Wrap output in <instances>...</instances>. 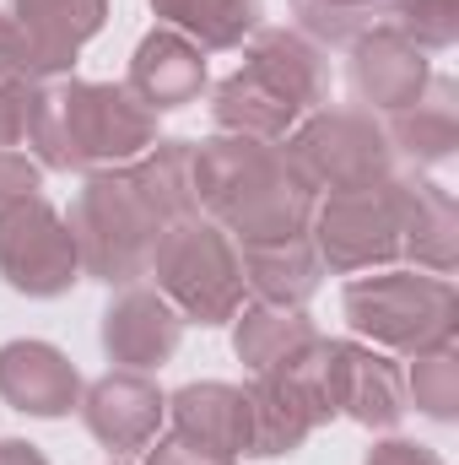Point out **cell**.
I'll return each mask as SVG.
<instances>
[{
    "label": "cell",
    "mask_w": 459,
    "mask_h": 465,
    "mask_svg": "<svg viewBox=\"0 0 459 465\" xmlns=\"http://www.w3.org/2000/svg\"><path fill=\"white\" fill-rule=\"evenodd\" d=\"M195 206L232 243L308 232L319 195L303 184L281 141L211 135L195 146Z\"/></svg>",
    "instance_id": "obj_1"
},
{
    "label": "cell",
    "mask_w": 459,
    "mask_h": 465,
    "mask_svg": "<svg viewBox=\"0 0 459 465\" xmlns=\"http://www.w3.org/2000/svg\"><path fill=\"white\" fill-rule=\"evenodd\" d=\"M157 141V114L114 82H38L33 98V124H27V146L38 157V168L54 173H103L135 163L146 146Z\"/></svg>",
    "instance_id": "obj_2"
},
{
    "label": "cell",
    "mask_w": 459,
    "mask_h": 465,
    "mask_svg": "<svg viewBox=\"0 0 459 465\" xmlns=\"http://www.w3.org/2000/svg\"><path fill=\"white\" fill-rule=\"evenodd\" d=\"M346 325L356 341L378 351H438L454 347L459 331V298L449 276L427 271H384V276H356L341 298Z\"/></svg>",
    "instance_id": "obj_3"
},
{
    "label": "cell",
    "mask_w": 459,
    "mask_h": 465,
    "mask_svg": "<svg viewBox=\"0 0 459 465\" xmlns=\"http://www.w3.org/2000/svg\"><path fill=\"white\" fill-rule=\"evenodd\" d=\"M146 276L179 309L184 325H228V320H238L243 292H249L243 265H238V243L211 217L168 223L157 232Z\"/></svg>",
    "instance_id": "obj_4"
},
{
    "label": "cell",
    "mask_w": 459,
    "mask_h": 465,
    "mask_svg": "<svg viewBox=\"0 0 459 465\" xmlns=\"http://www.w3.org/2000/svg\"><path fill=\"white\" fill-rule=\"evenodd\" d=\"M65 228L76 238L82 276L109 282V287H130L135 276H146L162 223L141 201L130 168H103V173H87V184L76 190Z\"/></svg>",
    "instance_id": "obj_5"
},
{
    "label": "cell",
    "mask_w": 459,
    "mask_h": 465,
    "mask_svg": "<svg viewBox=\"0 0 459 465\" xmlns=\"http://www.w3.org/2000/svg\"><path fill=\"white\" fill-rule=\"evenodd\" d=\"M281 146L314 195H341V190H367V184L395 179V146L367 109L325 104L298 119Z\"/></svg>",
    "instance_id": "obj_6"
},
{
    "label": "cell",
    "mask_w": 459,
    "mask_h": 465,
    "mask_svg": "<svg viewBox=\"0 0 459 465\" xmlns=\"http://www.w3.org/2000/svg\"><path fill=\"white\" fill-rule=\"evenodd\" d=\"M308 238H314L325 271H341V276L395 265L400 260V179L319 195Z\"/></svg>",
    "instance_id": "obj_7"
},
{
    "label": "cell",
    "mask_w": 459,
    "mask_h": 465,
    "mask_svg": "<svg viewBox=\"0 0 459 465\" xmlns=\"http://www.w3.org/2000/svg\"><path fill=\"white\" fill-rule=\"evenodd\" d=\"M0 276L27 298H60L82 282L76 238L44 195L0 206Z\"/></svg>",
    "instance_id": "obj_8"
},
{
    "label": "cell",
    "mask_w": 459,
    "mask_h": 465,
    "mask_svg": "<svg viewBox=\"0 0 459 465\" xmlns=\"http://www.w3.org/2000/svg\"><path fill=\"white\" fill-rule=\"evenodd\" d=\"M325 384L336 417H351L362 428H395L405 417V379L395 357L367 341H325Z\"/></svg>",
    "instance_id": "obj_9"
},
{
    "label": "cell",
    "mask_w": 459,
    "mask_h": 465,
    "mask_svg": "<svg viewBox=\"0 0 459 465\" xmlns=\"http://www.w3.org/2000/svg\"><path fill=\"white\" fill-rule=\"evenodd\" d=\"M346 76H351L356 104H367V114H395V109H405L427 93L433 65H427V49L400 38L389 22H378L351 44V71Z\"/></svg>",
    "instance_id": "obj_10"
},
{
    "label": "cell",
    "mask_w": 459,
    "mask_h": 465,
    "mask_svg": "<svg viewBox=\"0 0 459 465\" xmlns=\"http://www.w3.org/2000/svg\"><path fill=\"white\" fill-rule=\"evenodd\" d=\"M168 417V395L146 379V373H130V368H114L103 373L98 384L82 390V422L87 433L114 450V455H130V450H146L157 439Z\"/></svg>",
    "instance_id": "obj_11"
},
{
    "label": "cell",
    "mask_w": 459,
    "mask_h": 465,
    "mask_svg": "<svg viewBox=\"0 0 459 465\" xmlns=\"http://www.w3.org/2000/svg\"><path fill=\"white\" fill-rule=\"evenodd\" d=\"M179 341H184V320L157 287H119L114 303L103 309V351L130 373L162 368L179 351Z\"/></svg>",
    "instance_id": "obj_12"
},
{
    "label": "cell",
    "mask_w": 459,
    "mask_h": 465,
    "mask_svg": "<svg viewBox=\"0 0 459 465\" xmlns=\"http://www.w3.org/2000/svg\"><path fill=\"white\" fill-rule=\"evenodd\" d=\"M0 401L22 417H65L82 406V373L49 341H5L0 347Z\"/></svg>",
    "instance_id": "obj_13"
},
{
    "label": "cell",
    "mask_w": 459,
    "mask_h": 465,
    "mask_svg": "<svg viewBox=\"0 0 459 465\" xmlns=\"http://www.w3.org/2000/svg\"><path fill=\"white\" fill-rule=\"evenodd\" d=\"M5 5L27 33L38 82L65 76L76 65L82 44L93 33H103V22H109V0H5Z\"/></svg>",
    "instance_id": "obj_14"
},
{
    "label": "cell",
    "mask_w": 459,
    "mask_h": 465,
    "mask_svg": "<svg viewBox=\"0 0 459 465\" xmlns=\"http://www.w3.org/2000/svg\"><path fill=\"white\" fill-rule=\"evenodd\" d=\"M151 114H168V109H184L200 98L206 87V49H195L184 33L173 27H151L141 44H135V60H130V82H124Z\"/></svg>",
    "instance_id": "obj_15"
},
{
    "label": "cell",
    "mask_w": 459,
    "mask_h": 465,
    "mask_svg": "<svg viewBox=\"0 0 459 465\" xmlns=\"http://www.w3.org/2000/svg\"><path fill=\"white\" fill-rule=\"evenodd\" d=\"M243 65H249L259 82H270L298 114H314V109L330 104V65H325V49L308 44V38L292 33V27H254Z\"/></svg>",
    "instance_id": "obj_16"
},
{
    "label": "cell",
    "mask_w": 459,
    "mask_h": 465,
    "mask_svg": "<svg viewBox=\"0 0 459 465\" xmlns=\"http://www.w3.org/2000/svg\"><path fill=\"white\" fill-rule=\"evenodd\" d=\"M400 254L416 260V271L427 276H454L459 212L438 179H422V173L400 179Z\"/></svg>",
    "instance_id": "obj_17"
},
{
    "label": "cell",
    "mask_w": 459,
    "mask_h": 465,
    "mask_svg": "<svg viewBox=\"0 0 459 465\" xmlns=\"http://www.w3.org/2000/svg\"><path fill=\"white\" fill-rule=\"evenodd\" d=\"M238 265H243V287L259 303H276V309H303L319 292V276H325V260H319L308 232L238 243Z\"/></svg>",
    "instance_id": "obj_18"
},
{
    "label": "cell",
    "mask_w": 459,
    "mask_h": 465,
    "mask_svg": "<svg viewBox=\"0 0 459 465\" xmlns=\"http://www.w3.org/2000/svg\"><path fill=\"white\" fill-rule=\"evenodd\" d=\"M168 417L173 433L217 450V455H249V395L238 384L206 379V384H184L179 395H168Z\"/></svg>",
    "instance_id": "obj_19"
},
{
    "label": "cell",
    "mask_w": 459,
    "mask_h": 465,
    "mask_svg": "<svg viewBox=\"0 0 459 465\" xmlns=\"http://www.w3.org/2000/svg\"><path fill=\"white\" fill-rule=\"evenodd\" d=\"M319 325L303 309H276V303H254L238 309V331H232V351L249 362V373H287L298 368L308 351L319 347Z\"/></svg>",
    "instance_id": "obj_20"
},
{
    "label": "cell",
    "mask_w": 459,
    "mask_h": 465,
    "mask_svg": "<svg viewBox=\"0 0 459 465\" xmlns=\"http://www.w3.org/2000/svg\"><path fill=\"white\" fill-rule=\"evenodd\" d=\"M211 119H217V130L222 135H249V141H287L292 135V124H298V109L270 87V82H259L249 65H238L228 82H217V93H211Z\"/></svg>",
    "instance_id": "obj_21"
},
{
    "label": "cell",
    "mask_w": 459,
    "mask_h": 465,
    "mask_svg": "<svg viewBox=\"0 0 459 465\" xmlns=\"http://www.w3.org/2000/svg\"><path fill=\"white\" fill-rule=\"evenodd\" d=\"M384 135H389V146L395 152H405L411 163H444V157H454L459 146V104H454V82H444V76H433L427 82V93L416 98V104H405V109H395L389 124H384Z\"/></svg>",
    "instance_id": "obj_22"
},
{
    "label": "cell",
    "mask_w": 459,
    "mask_h": 465,
    "mask_svg": "<svg viewBox=\"0 0 459 465\" xmlns=\"http://www.w3.org/2000/svg\"><path fill=\"white\" fill-rule=\"evenodd\" d=\"M124 168H130L141 201L151 206V217L162 228L184 223V217H200V206H195V141H151Z\"/></svg>",
    "instance_id": "obj_23"
},
{
    "label": "cell",
    "mask_w": 459,
    "mask_h": 465,
    "mask_svg": "<svg viewBox=\"0 0 459 465\" xmlns=\"http://www.w3.org/2000/svg\"><path fill=\"white\" fill-rule=\"evenodd\" d=\"M151 11L195 49H238L259 27V0H151Z\"/></svg>",
    "instance_id": "obj_24"
},
{
    "label": "cell",
    "mask_w": 459,
    "mask_h": 465,
    "mask_svg": "<svg viewBox=\"0 0 459 465\" xmlns=\"http://www.w3.org/2000/svg\"><path fill=\"white\" fill-rule=\"evenodd\" d=\"M298 33L319 49H351L367 27L384 22V0H292Z\"/></svg>",
    "instance_id": "obj_25"
},
{
    "label": "cell",
    "mask_w": 459,
    "mask_h": 465,
    "mask_svg": "<svg viewBox=\"0 0 459 465\" xmlns=\"http://www.w3.org/2000/svg\"><path fill=\"white\" fill-rule=\"evenodd\" d=\"M405 395L422 417L433 422H454L459 417V351L438 347V351H416L411 357V379H405Z\"/></svg>",
    "instance_id": "obj_26"
},
{
    "label": "cell",
    "mask_w": 459,
    "mask_h": 465,
    "mask_svg": "<svg viewBox=\"0 0 459 465\" xmlns=\"http://www.w3.org/2000/svg\"><path fill=\"white\" fill-rule=\"evenodd\" d=\"M384 22L416 49H449L459 38V0H384Z\"/></svg>",
    "instance_id": "obj_27"
},
{
    "label": "cell",
    "mask_w": 459,
    "mask_h": 465,
    "mask_svg": "<svg viewBox=\"0 0 459 465\" xmlns=\"http://www.w3.org/2000/svg\"><path fill=\"white\" fill-rule=\"evenodd\" d=\"M33 98H38V82H11V87H0V152L27 141Z\"/></svg>",
    "instance_id": "obj_28"
},
{
    "label": "cell",
    "mask_w": 459,
    "mask_h": 465,
    "mask_svg": "<svg viewBox=\"0 0 459 465\" xmlns=\"http://www.w3.org/2000/svg\"><path fill=\"white\" fill-rule=\"evenodd\" d=\"M11 82H38L33 71V49H27V33L11 11H0V87Z\"/></svg>",
    "instance_id": "obj_29"
},
{
    "label": "cell",
    "mask_w": 459,
    "mask_h": 465,
    "mask_svg": "<svg viewBox=\"0 0 459 465\" xmlns=\"http://www.w3.org/2000/svg\"><path fill=\"white\" fill-rule=\"evenodd\" d=\"M146 465H238V460L195 444V439H184V433H157L146 444Z\"/></svg>",
    "instance_id": "obj_30"
},
{
    "label": "cell",
    "mask_w": 459,
    "mask_h": 465,
    "mask_svg": "<svg viewBox=\"0 0 459 465\" xmlns=\"http://www.w3.org/2000/svg\"><path fill=\"white\" fill-rule=\"evenodd\" d=\"M38 184H44V168H38V157H27V152L5 146V152H0V206L38 195Z\"/></svg>",
    "instance_id": "obj_31"
},
{
    "label": "cell",
    "mask_w": 459,
    "mask_h": 465,
    "mask_svg": "<svg viewBox=\"0 0 459 465\" xmlns=\"http://www.w3.org/2000/svg\"><path fill=\"white\" fill-rule=\"evenodd\" d=\"M362 465H444V455L427 450V444H411V439H384V444L367 450Z\"/></svg>",
    "instance_id": "obj_32"
},
{
    "label": "cell",
    "mask_w": 459,
    "mask_h": 465,
    "mask_svg": "<svg viewBox=\"0 0 459 465\" xmlns=\"http://www.w3.org/2000/svg\"><path fill=\"white\" fill-rule=\"evenodd\" d=\"M0 465H49V460H44L27 439H5V444H0Z\"/></svg>",
    "instance_id": "obj_33"
},
{
    "label": "cell",
    "mask_w": 459,
    "mask_h": 465,
    "mask_svg": "<svg viewBox=\"0 0 459 465\" xmlns=\"http://www.w3.org/2000/svg\"><path fill=\"white\" fill-rule=\"evenodd\" d=\"M114 465H124V460H114Z\"/></svg>",
    "instance_id": "obj_34"
}]
</instances>
